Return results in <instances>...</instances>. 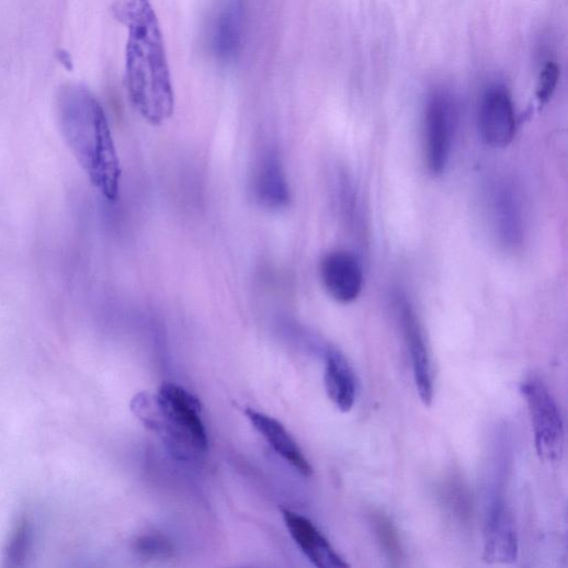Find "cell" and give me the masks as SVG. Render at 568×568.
<instances>
[{"label":"cell","mask_w":568,"mask_h":568,"mask_svg":"<svg viewBox=\"0 0 568 568\" xmlns=\"http://www.w3.org/2000/svg\"><path fill=\"white\" fill-rule=\"evenodd\" d=\"M253 193L265 209L281 211L289 206L291 186L276 154L269 151L261 158L254 173Z\"/></svg>","instance_id":"13"},{"label":"cell","mask_w":568,"mask_h":568,"mask_svg":"<svg viewBox=\"0 0 568 568\" xmlns=\"http://www.w3.org/2000/svg\"><path fill=\"white\" fill-rule=\"evenodd\" d=\"M56 105L59 128L71 154L94 189L116 202L122 166L103 105L79 83L64 86Z\"/></svg>","instance_id":"2"},{"label":"cell","mask_w":568,"mask_h":568,"mask_svg":"<svg viewBox=\"0 0 568 568\" xmlns=\"http://www.w3.org/2000/svg\"><path fill=\"white\" fill-rule=\"evenodd\" d=\"M519 554V538L511 511L503 500L490 507L486 530L484 558L490 564H513Z\"/></svg>","instance_id":"11"},{"label":"cell","mask_w":568,"mask_h":568,"mask_svg":"<svg viewBox=\"0 0 568 568\" xmlns=\"http://www.w3.org/2000/svg\"><path fill=\"white\" fill-rule=\"evenodd\" d=\"M491 213L496 235L508 250H516L525 237V216L518 188L509 180L496 184Z\"/></svg>","instance_id":"8"},{"label":"cell","mask_w":568,"mask_h":568,"mask_svg":"<svg viewBox=\"0 0 568 568\" xmlns=\"http://www.w3.org/2000/svg\"><path fill=\"white\" fill-rule=\"evenodd\" d=\"M135 550L145 557H167L171 555L173 547L162 535L151 534L139 537L134 544Z\"/></svg>","instance_id":"18"},{"label":"cell","mask_w":568,"mask_h":568,"mask_svg":"<svg viewBox=\"0 0 568 568\" xmlns=\"http://www.w3.org/2000/svg\"><path fill=\"white\" fill-rule=\"evenodd\" d=\"M454 121V110L447 94L434 92L429 100L424 122L425 163L433 175L442 174L448 163Z\"/></svg>","instance_id":"5"},{"label":"cell","mask_w":568,"mask_h":568,"mask_svg":"<svg viewBox=\"0 0 568 568\" xmlns=\"http://www.w3.org/2000/svg\"><path fill=\"white\" fill-rule=\"evenodd\" d=\"M281 512L295 543L315 566L319 568L349 567V564L309 519L289 509H282Z\"/></svg>","instance_id":"12"},{"label":"cell","mask_w":568,"mask_h":568,"mask_svg":"<svg viewBox=\"0 0 568 568\" xmlns=\"http://www.w3.org/2000/svg\"><path fill=\"white\" fill-rule=\"evenodd\" d=\"M243 0H227L217 12L209 33L211 48L221 63H234L240 56L246 30Z\"/></svg>","instance_id":"10"},{"label":"cell","mask_w":568,"mask_h":568,"mask_svg":"<svg viewBox=\"0 0 568 568\" xmlns=\"http://www.w3.org/2000/svg\"><path fill=\"white\" fill-rule=\"evenodd\" d=\"M479 130L482 140L490 147L503 148L511 144L516 132V116L508 90L491 87L481 102Z\"/></svg>","instance_id":"6"},{"label":"cell","mask_w":568,"mask_h":568,"mask_svg":"<svg viewBox=\"0 0 568 568\" xmlns=\"http://www.w3.org/2000/svg\"><path fill=\"white\" fill-rule=\"evenodd\" d=\"M398 307L412 362L416 387L422 404L430 407L434 396L433 370L423 330L414 309L406 299H399Z\"/></svg>","instance_id":"9"},{"label":"cell","mask_w":568,"mask_h":568,"mask_svg":"<svg viewBox=\"0 0 568 568\" xmlns=\"http://www.w3.org/2000/svg\"><path fill=\"white\" fill-rule=\"evenodd\" d=\"M246 416L252 427L265 439L277 455L287 461L304 477L313 475V466L308 458L289 431L281 422L252 409H248Z\"/></svg>","instance_id":"14"},{"label":"cell","mask_w":568,"mask_h":568,"mask_svg":"<svg viewBox=\"0 0 568 568\" xmlns=\"http://www.w3.org/2000/svg\"><path fill=\"white\" fill-rule=\"evenodd\" d=\"M531 414L535 448L539 459L547 464L561 461L565 430L558 406L547 386L537 376H531L522 386Z\"/></svg>","instance_id":"4"},{"label":"cell","mask_w":568,"mask_h":568,"mask_svg":"<svg viewBox=\"0 0 568 568\" xmlns=\"http://www.w3.org/2000/svg\"><path fill=\"white\" fill-rule=\"evenodd\" d=\"M325 386L328 397L341 412L352 410L357 393L355 374L347 357L334 348L326 353Z\"/></svg>","instance_id":"15"},{"label":"cell","mask_w":568,"mask_h":568,"mask_svg":"<svg viewBox=\"0 0 568 568\" xmlns=\"http://www.w3.org/2000/svg\"><path fill=\"white\" fill-rule=\"evenodd\" d=\"M133 410L177 458L192 461L207 452L202 405L182 387L164 384L156 396L140 394L133 401Z\"/></svg>","instance_id":"3"},{"label":"cell","mask_w":568,"mask_h":568,"mask_svg":"<svg viewBox=\"0 0 568 568\" xmlns=\"http://www.w3.org/2000/svg\"><path fill=\"white\" fill-rule=\"evenodd\" d=\"M559 78L558 66L554 61H548L543 68L538 84H537V99L539 103H547L556 89Z\"/></svg>","instance_id":"19"},{"label":"cell","mask_w":568,"mask_h":568,"mask_svg":"<svg viewBox=\"0 0 568 568\" xmlns=\"http://www.w3.org/2000/svg\"><path fill=\"white\" fill-rule=\"evenodd\" d=\"M373 523L376 536L378 541H380L385 552L390 558L400 560L402 557V548L394 524L383 514H375L373 516Z\"/></svg>","instance_id":"17"},{"label":"cell","mask_w":568,"mask_h":568,"mask_svg":"<svg viewBox=\"0 0 568 568\" xmlns=\"http://www.w3.org/2000/svg\"><path fill=\"white\" fill-rule=\"evenodd\" d=\"M114 16L128 31L126 86L134 109L160 126L174 113V92L163 36L150 0H118Z\"/></svg>","instance_id":"1"},{"label":"cell","mask_w":568,"mask_h":568,"mask_svg":"<svg viewBox=\"0 0 568 568\" xmlns=\"http://www.w3.org/2000/svg\"><path fill=\"white\" fill-rule=\"evenodd\" d=\"M320 277L327 294L339 304L354 303L363 289L360 261L347 250H333L322 258Z\"/></svg>","instance_id":"7"},{"label":"cell","mask_w":568,"mask_h":568,"mask_svg":"<svg viewBox=\"0 0 568 568\" xmlns=\"http://www.w3.org/2000/svg\"><path fill=\"white\" fill-rule=\"evenodd\" d=\"M32 543L30 521L22 519L15 526L7 547V560L11 566L25 564Z\"/></svg>","instance_id":"16"}]
</instances>
